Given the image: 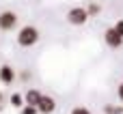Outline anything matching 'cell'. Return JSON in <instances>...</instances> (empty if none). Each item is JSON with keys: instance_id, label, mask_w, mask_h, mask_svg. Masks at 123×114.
<instances>
[{"instance_id": "obj_1", "label": "cell", "mask_w": 123, "mask_h": 114, "mask_svg": "<svg viewBox=\"0 0 123 114\" xmlns=\"http://www.w3.org/2000/svg\"><path fill=\"white\" fill-rule=\"evenodd\" d=\"M39 30L35 28V26H24L19 32H17V43L22 45V47H32L37 41H39Z\"/></svg>"}, {"instance_id": "obj_2", "label": "cell", "mask_w": 123, "mask_h": 114, "mask_svg": "<svg viewBox=\"0 0 123 114\" xmlns=\"http://www.w3.org/2000/svg\"><path fill=\"white\" fill-rule=\"evenodd\" d=\"M89 17H91V15H89V11H86L84 6H74V9L67 11V22H69L71 26H82V24H86Z\"/></svg>"}, {"instance_id": "obj_3", "label": "cell", "mask_w": 123, "mask_h": 114, "mask_svg": "<svg viewBox=\"0 0 123 114\" xmlns=\"http://www.w3.org/2000/svg\"><path fill=\"white\" fill-rule=\"evenodd\" d=\"M17 26V15L13 11H2L0 13V30H13Z\"/></svg>"}, {"instance_id": "obj_4", "label": "cell", "mask_w": 123, "mask_h": 114, "mask_svg": "<svg viewBox=\"0 0 123 114\" xmlns=\"http://www.w3.org/2000/svg\"><path fill=\"white\" fill-rule=\"evenodd\" d=\"M104 41H106V45H108V47H115V50L123 45V37L115 30V26H112V28H108V30L104 32Z\"/></svg>"}, {"instance_id": "obj_5", "label": "cell", "mask_w": 123, "mask_h": 114, "mask_svg": "<svg viewBox=\"0 0 123 114\" xmlns=\"http://www.w3.org/2000/svg\"><path fill=\"white\" fill-rule=\"evenodd\" d=\"M37 108H39V112H41V114H52L54 110H56V101H54V97H50V95H43Z\"/></svg>"}, {"instance_id": "obj_6", "label": "cell", "mask_w": 123, "mask_h": 114, "mask_svg": "<svg viewBox=\"0 0 123 114\" xmlns=\"http://www.w3.org/2000/svg\"><path fill=\"white\" fill-rule=\"evenodd\" d=\"M13 80H15V69L11 65H2L0 67V82L2 84H13Z\"/></svg>"}, {"instance_id": "obj_7", "label": "cell", "mask_w": 123, "mask_h": 114, "mask_svg": "<svg viewBox=\"0 0 123 114\" xmlns=\"http://www.w3.org/2000/svg\"><path fill=\"white\" fill-rule=\"evenodd\" d=\"M41 97H43V95H41L37 88H30V91H26V95H24V99H26V103H28V106H39Z\"/></svg>"}, {"instance_id": "obj_8", "label": "cell", "mask_w": 123, "mask_h": 114, "mask_svg": "<svg viewBox=\"0 0 123 114\" xmlns=\"http://www.w3.org/2000/svg\"><path fill=\"white\" fill-rule=\"evenodd\" d=\"M11 106H13V108H24V106H26V99H24L19 93H13V95H11Z\"/></svg>"}, {"instance_id": "obj_9", "label": "cell", "mask_w": 123, "mask_h": 114, "mask_svg": "<svg viewBox=\"0 0 123 114\" xmlns=\"http://www.w3.org/2000/svg\"><path fill=\"white\" fill-rule=\"evenodd\" d=\"M86 11H89V15L93 17V15H99V11H102V6L95 2V0H89V6H86Z\"/></svg>"}, {"instance_id": "obj_10", "label": "cell", "mask_w": 123, "mask_h": 114, "mask_svg": "<svg viewBox=\"0 0 123 114\" xmlns=\"http://www.w3.org/2000/svg\"><path fill=\"white\" fill-rule=\"evenodd\" d=\"M19 114H39V108L37 106H24V108H19Z\"/></svg>"}, {"instance_id": "obj_11", "label": "cell", "mask_w": 123, "mask_h": 114, "mask_svg": "<svg viewBox=\"0 0 123 114\" xmlns=\"http://www.w3.org/2000/svg\"><path fill=\"white\" fill-rule=\"evenodd\" d=\"M104 112H106V114H123V108H121V106H106Z\"/></svg>"}, {"instance_id": "obj_12", "label": "cell", "mask_w": 123, "mask_h": 114, "mask_svg": "<svg viewBox=\"0 0 123 114\" xmlns=\"http://www.w3.org/2000/svg\"><path fill=\"white\" fill-rule=\"evenodd\" d=\"M71 114H91V110H89V108H84V106H78V108H74V110H71Z\"/></svg>"}, {"instance_id": "obj_13", "label": "cell", "mask_w": 123, "mask_h": 114, "mask_svg": "<svg viewBox=\"0 0 123 114\" xmlns=\"http://www.w3.org/2000/svg\"><path fill=\"white\" fill-rule=\"evenodd\" d=\"M115 30H117V32H119V34L123 37V19H119V22L115 24Z\"/></svg>"}, {"instance_id": "obj_14", "label": "cell", "mask_w": 123, "mask_h": 114, "mask_svg": "<svg viewBox=\"0 0 123 114\" xmlns=\"http://www.w3.org/2000/svg\"><path fill=\"white\" fill-rule=\"evenodd\" d=\"M117 97H119V101H123V82L117 86Z\"/></svg>"}, {"instance_id": "obj_15", "label": "cell", "mask_w": 123, "mask_h": 114, "mask_svg": "<svg viewBox=\"0 0 123 114\" xmlns=\"http://www.w3.org/2000/svg\"><path fill=\"white\" fill-rule=\"evenodd\" d=\"M2 101H4V95H2V91H0V103H2Z\"/></svg>"}]
</instances>
